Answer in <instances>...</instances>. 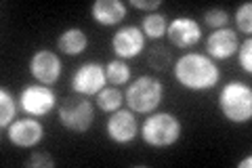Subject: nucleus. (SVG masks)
Instances as JSON below:
<instances>
[{
	"mask_svg": "<svg viewBox=\"0 0 252 168\" xmlns=\"http://www.w3.org/2000/svg\"><path fill=\"white\" fill-rule=\"evenodd\" d=\"M172 74H175L177 82L183 86V89L195 91V93L212 89L220 78L217 63L200 53L183 55V57L175 63V71H172Z\"/></svg>",
	"mask_w": 252,
	"mask_h": 168,
	"instance_id": "obj_1",
	"label": "nucleus"
},
{
	"mask_svg": "<svg viewBox=\"0 0 252 168\" xmlns=\"http://www.w3.org/2000/svg\"><path fill=\"white\" fill-rule=\"evenodd\" d=\"M219 109L225 120L233 124L250 122L252 118V89L248 84L233 80L219 93Z\"/></svg>",
	"mask_w": 252,
	"mask_h": 168,
	"instance_id": "obj_2",
	"label": "nucleus"
},
{
	"mask_svg": "<svg viewBox=\"0 0 252 168\" xmlns=\"http://www.w3.org/2000/svg\"><path fill=\"white\" fill-rule=\"evenodd\" d=\"M181 133H183L181 120L168 111H160L143 122L141 137L152 147H170L181 139Z\"/></svg>",
	"mask_w": 252,
	"mask_h": 168,
	"instance_id": "obj_3",
	"label": "nucleus"
},
{
	"mask_svg": "<svg viewBox=\"0 0 252 168\" xmlns=\"http://www.w3.org/2000/svg\"><path fill=\"white\" fill-rule=\"evenodd\" d=\"M164 99V84L154 76H139L126 89V105L137 114H152Z\"/></svg>",
	"mask_w": 252,
	"mask_h": 168,
	"instance_id": "obj_4",
	"label": "nucleus"
},
{
	"mask_svg": "<svg viewBox=\"0 0 252 168\" xmlns=\"http://www.w3.org/2000/svg\"><path fill=\"white\" fill-rule=\"evenodd\" d=\"M59 122L72 133H86L94 122L93 103L82 95L65 97L59 105Z\"/></svg>",
	"mask_w": 252,
	"mask_h": 168,
	"instance_id": "obj_5",
	"label": "nucleus"
},
{
	"mask_svg": "<svg viewBox=\"0 0 252 168\" xmlns=\"http://www.w3.org/2000/svg\"><path fill=\"white\" fill-rule=\"evenodd\" d=\"M19 105L28 116L42 118L55 109V105H57V95L46 84H32L21 91Z\"/></svg>",
	"mask_w": 252,
	"mask_h": 168,
	"instance_id": "obj_6",
	"label": "nucleus"
},
{
	"mask_svg": "<svg viewBox=\"0 0 252 168\" xmlns=\"http://www.w3.org/2000/svg\"><path fill=\"white\" fill-rule=\"evenodd\" d=\"M107 76H105V66H101L99 61H86L74 71L72 76V91L82 97H91L97 95L101 89H105Z\"/></svg>",
	"mask_w": 252,
	"mask_h": 168,
	"instance_id": "obj_7",
	"label": "nucleus"
},
{
	"mask_svg": "<svg viewBox=\"0 0 252 168\" xmlns=\"http://www.w3.org/2000/svg\"><path fill=\"white\" fill-rule=\"evenodd\" d=\"M61 71H63V63H61L57 53H53L49 49H42V51L32 55L30 74H32V78H34L36 82L51 86V84H55L59 80Z\"/></svg>",
	"mask_w": 252,
	"mask_h": 168,
	"instance_id": "obj_8",
	"label": "nucleus"
},
{
	"mask_svg": "<svg viewBox=\"0 0 252 168\" xmlns=\"http://www.w3.org/2000/svg\"><path fill=\"white\" fill-rule=\"evenodd\" d=\"M112 49L118 55V59H135L145 49V36L143 30L137 26L120 28L112 38Z\"/></svg>",
	"mask_w": 252,
	"mask_h": 168,
	"instance_id": "obj_9",
	"label": "nucleus"
},
{
	"mask_svg": "<svg viewBox=\"0 0 252 168\" xmlns=\"http://www.w3.org/2000/svg\"><path fill=\"white\" fill-rule=\"evenodd\" d=\"M107 137L112 139L118 145H126V143L135 141V137L139 134V124L137 118L132 111L128 109H118L114 111L107 120Z\"/></svg>",
	"mask_w": 252,
	"mask_h": 168,
	"instance_id": "obj_10",
	"label": "nucleus"
},
{
	"mask_svg": "<svg viewBox=\"0 0 252 168\" xmlns=\"http://www.w3.org/2000/svg\"><path fill=\"white\" fill-rule=\"evenodd\" d=\"M166 36L177 49H191L193 44L200 42L202 28H200V23L191 17H177L168 23Z\"/></svg>",
	"mask_w": 252,
	"mask_h": 168,
	"instance_id": "obj_11",
	"label": "nucleus"
},
{
	"mask_svg": "<svg viewBox=\"0 0 252 168\" xmlns=\"http://www.w3.org/2000/svg\"><path fill=\"white\" fill-rule=\"evenodd\" d=\"M42 139H44V129L34 118H23L9 126V141L17 147H23V149L34 147Z\"/></svg>",
	"mask_w": 252,
	"mask_h": 168,
	"instance_id": "obj_12",
	"label": "nucleus"
},
{
	"mask_svg": "<svg viewBox=\"0 0 252 168\" xmlns=\"http://www.w3.org/2000/svg\"><path fill=\"white\" fill-rule=\"evenodd\" d=\"M238 34L229 28L217 30L215 34H210L206 42V51L212 59H229L233 53H238Z\"/></svg>",
	"mask_w": 252,
	"mask_h": 168,
	"instance_id": "obj_13",
	"label": "nucleus"
},
{
	"mask_svg": "<svg viewBox=\"0 0 252 168\" xmlns=\"http://www.w3.org/2000/svg\"><path fill=\"white\" fill-rule=\"evenodd\" d=\"M91 13L101 26H116L126 17V6L120 0H97L91 6Z\"/></svg>",
	"mask_w": 252,
	"mask_h": 168,
	"instance_id": "obj_14",
	"label": "nucleus"
},
{
	"mask_svg": "<svg viewBox=\"0 0 252 168\" xmlns=\"http://www.w3.org/2000/svg\"><path fill=\"white\" fill-rule=\"evenodd\" d=\"M86 46H89V38H86V34L80 28H67L65 32H61L57 38V49L61 53L69 55V57L84 53Z\"/></svg>",
	"mask_w": 252,
	"mask_h": 168,
	"instance_id": "obj_15",
	"label": "nucleus"
},
{
	"mask_svg": "<svg viewBox=\"0 0 252 168\" xmlns=\"http://www.w3.org/2000/svg\"><path fill=\"white\" fill-rule=\"evenodd\" d=\"M124 101V95L116 89V86H105L97 93V107L101 111H118Z\"/></svg>",
	"mask_w": 252,
	"mask_h": 168,
	"instance_id": "obj_16",
	"label": "nucleus"
},
{
	"mask_svg": "<svg viewBox=\"0 0 252 168\" xmlns=\"http://www.w3.org/2000/svg\"><path fill=\"white\" fill-rule=\"evenodd\" d=\"M166 28H168L166 15H162V13H149L143 19V36L145 38L158 40V38L166 36Z\"/></svg>",
	"mask_w": 252,
	"mask_h": 168,
	"instance_id": "obj_17",
	"label": "nucleus"
},
{
	"mask_svg": "<svg viewBox=\"0 0 252 168\" xmlns=\"http://www.w3.org/2000/svg\"><path fill=\"white\" fill-rule=\"evenodd\" d=\"M105 76L112 84H126L130 80V67L124 59H114L105 66Z\"/></svg>",
	"mask_w": 252,
	"mask_h": 168,
	"instance_id": "obj_18",
	"label": "nucleus"
},
{
	"mask_svg": "<svg viewBox=\"0 0 252 168\" xmlns=\"http://www.w3.org/2000/svg\"><path fill=\"white\" fill-rule=\"evenodd\" d=\"M15 111H17V107H15L13 95L6 89H0V126H2V129H6V126L13 122Z\"/></svg>",
	"mask_w": 252,
	"mask_h": 168,
	"instance_id": "obj_19",
	"label": "nucleus"
},
{
	"mask_svg": "<svg viewBox=\"0 0 252 168\" xmlns=\"http://www.w3.org/2000/svg\"><path fill=\"white\" fill-rule=\"evenodd\" d=\"M235 23H238V30L244 34H250L252 32V2H246L238 6L235 11Z\"/></svg>",
	"mask_w": 252,
	"mask_h": 168,
	"instance_id": "obj_20",
	"label": "nucleus"
},
{
	"mask_svg": "<svg viewBox=\"0 0 252 168\" xmlns=\"http://www.w3.org/2000/svg\"><path fill=\"white\" fill-rule=\"evenodd\" d=\"M204 21H206V26H210V28L223 30L227 23H229V15H227V11H223V9H210V11L204 13Z\"/></svg>",
	"mask_w": 252,
	"mask_h": 168,
	"instance_id": "obj_21",
	"label": "nucleus"
},
{
	"mask_svg": "<svg viewBox=\"0 0 252 168\" xmlns=\"http://www.w3.org/2000/svg\"><path fill=\"white\" fill-rule=\"evenodd\" d=\"M238 59H240V66L246 74H252V40L248 38L242 46H238Z\"/></svg>",
	"mask_w": 252,
	"mask_h": 168,
	"instance_id": "obj_22",
	"label": "nucleus"
},
{
	"mask_svg": "<svg viewBox=\"0 0 252 168\" xmlns=\"http://www.w3.org/2000/svg\"><path fill=\"white\" fill-rule=\"evenodd\" d=\"M168 61H170V55L164 46H156V49L149 53V66L154 69H164L168 66Z\"/></svg>",
	"mask_w": 252,
	"mask_h": 168,
	"instance_id": "obj_23",
	"label": "nucleus"
},
{
	"mask_svg": "<svg viewBox=\"0 0 252 168\" xmlns=\"http://www.w3.org/2000/svg\"><path fill=\"white\" fill-rule=\"evenodd\" d=\"M28 166H32V168H53L55 160L49 154H44V151H34L32 158L28 160Z\"/></svg>",
	"mask_w": 252,
	"mask_h": 168,
	"instance_id": "obj_24",
	"label": "nucleus"
},
{
	"mask_svg": "<svg viewBox=\"0 0 252 168\" xmlns=\"http://www.w3.org/2000/svg\"><path fill=\"white\" fill-rule=\"evenodd\" d=\"M130 4L141 11H154L162 4V0H130Z\"/></svg>",
	"mask_w": 252,
	"mask_h": 168,
	"instance_id": "obj_25",
	"label": "nucleus"
},
{
	"mask_svg": "<svg viewBox=\"0 0 252 168\" xmlns=\"http://www.w3.org/2000/svg\"><path fill=\"white\" fill-rule=\"evenodd\" d=\"M250 166H252V156L244 158V160H240V162H238V168H250Z\"/></svg>",
	"mask_w": 252,
	"mask_h": 168,
	"instance_id": "obj_26",
	"label": "nucleus"
}]
</instances>
